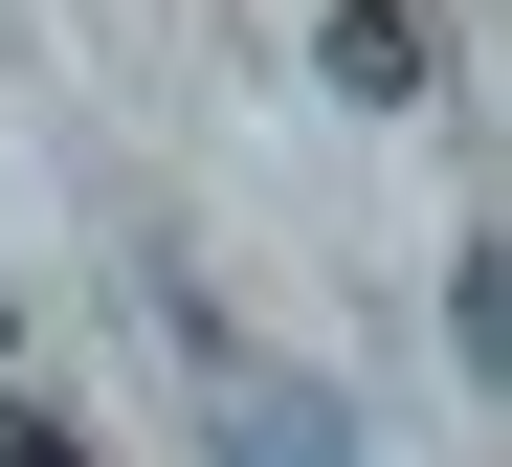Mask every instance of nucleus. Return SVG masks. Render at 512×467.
Wrapping results in <instances>:
<instances>
[{
    "label": "nucleus",
    "mask_w": 512,
    "mask_h": 467,
    "mask_svg": "<svg viewBox=\"0 0 512 467\" xmlns=\"http://www.w3.org/2000/svg\"><path fill=\"white\" fill-rule=\"evenodd\" d=\"M223 423H245V467H334V423H312V401H268V379H223Z\"/></svg>",
    "instance_id": "1"
}]
</instances>
